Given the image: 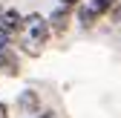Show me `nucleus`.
Instances as JSON below:
<instances>
[{"label":"nucleus","instance_id":"1","mask_svg":"<svg viewBox=\"0 0 121 118\" xmlns=\"http://www.w3.org/2000/svg\"><path fill=\"white\" fill-rule=\"evenodd\" d=\"M52 38L49 32V23L40 12H32L23 17V32H20V49L29 55V58H38L46 46V40Z\"/></svg>","mask_w":121,"mask_h":118},{"label":"nucleus","instance_id":"2","mask_svg":"<svg viewBox=\"0 0 121 118\" xmlns=\"http://www.w3.org/2000/svg\"><path fill=\"white\" fill-rule=\"evenodd\" d=\"M115 6H118V0H84V3L75 9V17H78V23L84 29H89V26H95L104 14H110Z\"/></svg>","mask_w":121,"mask_h":118},{"label":"nucleus","instance_id":"3","mask_svg":"<svg viewBox=\"0 0 121 118\" xmlns=\"http://www.w3.org/2000/svg\"><path fill=\"white\" fill-rule=\"evenodd\" d=\"M23 32V14L17 9H3L0 12V38L3 40H14V38H20Z\"/></svg>","mask_w":121,"mask_h":118},{"label":"nucleus","instance_id":"4","mask_svg":"<svg viewBox=\"0 0 121 118\" xmlns=\"http://www.w3.org/2000/svg\"><path fill=\"white\" fill-rule=\"evenodd\" d=\"M0 72H6L9 78L20 75V58L14 52V46L9 40H3V38H0Z\"/></svg>","mask_w":121,"mask_h":118},{"label":"nucleus","instance_id":"5","mask_svg":"<svg viewBox=\"0 0 121 118\" xmlns=\"http://www.w3.org/2000/svg\"><path fill=\"white\" fill-rule=\"evenodd\" d=\"M72 20H75V9H66V6H55L52 14L46 17L49 32H52V35H64L66 29L72 26Z\"/></svg>","mask_w":121,"mask_h":118},{"label":"nucleus","instance_id":"6","mask_svg":"<svg viewBox=\"0 0 121 118\" xmlns=\"http://www.w3.org/2000/svg\"><path fill=\"white\" fill-rule=\"evenodd\" d=\"M17 110H20L23 115H38V112H40V95H38L35 89H23V92L17 95Z\"/></svg>","mask_w":121,"mask_h":118},{"label":"nucleus","instance_id":"7","mask_svg":"<svg viewBox=\"0 0 121 118\" xmlns=\"http://www.w3.org/2000/svg\"><path fill=\"white\" fill-rule=\"evenodd\" d=\"M35 118H58V115H55V112H52V110H40V112H38V115H35Z\"/></svg>","mask_w":121,"mask_h":118},{"label":"nucleus","instance_id":"8","mask_svg":"<svg viewBox=\"0 0 121 118\" xmlns=\"http://www.w3.org/2000/svg\"><path fill=\"white\" fill-rule=\"evenodd\" d=\"M110 14H112V17H115V20H118V23H121V3H118V6H115V9H112V12H110Z\"/></svg>","mask_w":121,"mask_h":118},{"label":"nucleus","instance_id":"9","mask_svg":"<svg viewBox=\"0 0 121 118\" xmlns=\"http://www.w3.org/2000/svg\"><path fill=\"white\" fill-rule=\"evenodd\" d=\"M0 118H9V107L3 104V101H0Z\"/></svg>","mask_w":121,"mask_h":118},{"label":"nucleus","instance_id":"10","mask_svg":"<svg viewBox=\"0 0 121 118\" xmlns=\"http://www.w3.org/2000/svg\"><path fill=\"white\" fill-rule=\"evenodd\" d=\"M0 12H3V6H0Z\"/></svg>","mask_w":121,"mask_h":118}]
</instances>
